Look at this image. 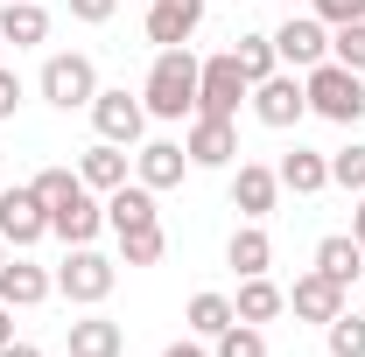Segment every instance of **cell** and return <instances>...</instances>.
Returning <instances> with one entry per match:
<instances>
[{"instance_id":"1","label":"cell","mask_w":365,"mask_h":357,"mask_svg":"<svg viewBox=\"0 0 365 357\" xmlns=\"http://www.w3.org/2000/svg\"><path fill=\"white\" fill-rule=\"evenodd\" d=\"M197 56L190 49H162L155 56V70H148V85H140V105H148V119H190L197 112Z\"/></svg>"},{"instance_id":"2","label":"cell","mask_w":365,"mask_h":357,"mask_svg":"<svg viewBox=\"0 0 365 357\" xmlns=\"http://www.w3.org/2000/svg\"><path fill=\"white\" fill-rule=\"evenodd\" d=\"M302 91H309V112L330 119V127H359V119H365L359 70H344V63H330V56H323L317 70H302Z\"/></svg>"},{"instance_id":"3","label":"cell","mask_w":365,"mask_h":357,"mask_svg":"<svg viewBox=\"0 0 365 357\" xmlns=\"http://www.w3.org/2000/svg\"><path fill=\"white\" fill-rule=\"evenodd\" d=\"M113 280H120V267H113L106 252L71 245V260L56 267V294H63V302H78V309H98V302L113 294Z\"/></svg>"},{"instance_id":"4","label":"cell","mask_w":365,"mask_h":357,"mask_svg":"<svg viewBox=\"0 0 365 357\" xmlns=\"http://www.w3.org/2000/svg\"><path fill=\"white\" fill-rule=\"evenodd\" d=\"M43 98L56 105V112H78V105L91 112V98H98V63L78 56V49L49 56V63H43Z\"/></svg>"},{"instance_id":"5","label":"cell","mask_w":365,"mask_h":357,"mask_svg":"<svg viewBox=\"0 0 365 357\" xmlns=\"http://www.w3.org/2000/svg\"><path fill=\"white\" fill-rule=\"evenodd\" d=\"M239 98H253L246 85V70H239V56H204V70H197V112H211V119H239Z\"/></svg>"},{"instance_id":"6","label":"cell","mask_w":365,"mask_h":357,"mask_svg":"<svg viewBox=\"0 0 365 357\" xmlns=\"http://www.w3.org/2000/svg\"><path fill=\"white\" fill-rule=\"evenodd\" d=\"M302 112H309V91H302V70H274V78H260V85H253V119H260V127L288 134V127H295Z\"/></svg>"},{"instance_id":"7","label":"cell","mask_w":365,"mask_h":357,"mask_svg":"<svg viewBox=\"0 0 365 357\" xmlns=\"http://www.w3.org/2000/svg\"><path fill=\"white\" fill-rule=\"evenodd\" d=\"M0 238H7L14 252H29L36 238H49V203L36 189H7V182H0Z\"/></svg>"},{"instance_id":"8","label":"cell","mask_w":365,"mask_h":357,"mask_svg":"<svg viewBox=\"0 0 365 357\" xmlns=\"http://www.w3.org/2000/svg\"><path fill=\"white\" fill-rule=\"evenodd\" d=\"M274 56H281L288 70H317L323 56H330V28H323L317 14H288V21L274 28Z\"/></svg>"},{"instance_id":"9","label":"cell","mask_w":365,"mask_h":357,"mask_svg":"<svg viewBox=\"0 0 365 357\" xmlns=\"http://www.w3.org/2000/svg\"><path fill=\"white\" fill-rule=\"evenodd\" d=\"M98 224H106V203H98V189H71V196H56L49 203V231L63 238V245H91L98 238Z\"/></svg>"},{"instance_id":"10","label":"cell","mask_w":365,"mask_h":357,"mask_svg":"<svg viewBox=\"0 0 365 357\" xmlns=\"http://www.w3.org/2000/svg\"><path fill=\"white\" fill-rule=\"evenodd\" d=\"M182 154H190V169H232V154H239V134H232V119H211V112H190V134H182Z\"/></svg>"},{"instance_id":"11","label":"cell","mask_w":365,"mask_h":357,"mask_svg":"<svg viewBox=\"0 0 365 357\" xmlns=\"http://www.w3.org/2000/svg\"><path fill=\"white\" fill-rule=\"evenodd\" d=\"M91 127H98V140L134 147L140 127H148V105H140L134 91H98V98H91Z\"/></svg>"},{"instance_id":"12","label":"cell","mask_w":365,"mask_h":357,"mask_svg":"<svg viewBox=\"0 0 365 357\" xmlns=\"http://www.w3.org/2000/svg\"><path fill=\"white\" fill-rule=\"evenodd\" d=\"M204 7L211 0H148V43L155 49H176L204 28Z\"/></svg>"},{"instance_id":"13","label":"cell","mask_w":365,"mask_h":357,"mask_svg":"<svg viewBox=\"0 0 365 357\" xmlns=\"http://www.w3.org/2000/svg\"><path fill=\"white\" fill-rule=\"evenodd\" d=\"M274 196H281V176H274L267 161H239V176H232V211L246 224H260L274 211Z\"/></svg>"},{"instance_id":"14","label":"cell","mask_w":365,"mask_h":357,"mask_svg":"<svg viewBox=\"0 0 365 357\" xmlns=\"http://www.w3.org/2000/svg\"><path fill=\"white\" fill-rule=\"evenodd\" d=\"M63 351L71 357H127V329L113 322V315H78L71 329H63Z\"/></svg>"},{"instance_id":"15","label":"cell","mask_w":365,"mask_h":357,"mask_svg":"<svg viewBox=\"0 0 365 357\" xmlns=\"http://www.w3.org/2000/svg\"><path fill=\"white\" fill-rule=\"evenodd\" d=\"M182 176H190V154H182V140H148V147L134 154V182H148L155 196H162V189H176Z\"/></svg>"},{"instance_id":"16","label":"cell","mask_w":365,"mask_h":357,"mask_svg":"<svg viewBox=\"0 0 365 357\" xmlns=\"http://www.w3.org/2000/svg\"><path fill=\"white\" fill-rule=\"evenodd\" d=\"M56 294V273H43L36 260H0V302L7 309H36Z\"/></svg>"},{"instance_id":"17","label":"cell","mask_w":365,"mask_h":357,"mask_svg":"<svg viewBox=\"0 0 365 357\" xmlns=\"http://www.w3.org/2000/svg\"><path fill=\"white\" fill-rule=\"evenodd\" d=\"M288 309L302 315V322H330V315L344 309V287H337V280H330V273H302V280H295V287H288Z\"/></svg>"},{"instance_id":"18","label":"cell","mask_w":365,"mask_h":357,"mask_svg":"<svg viewBox=\"0 0 365 357\" xmlns=\"http://www.w3.org/2000/svg\"><path fill=\"white\" fill-rule=\"evenodd\" d=\"M106 224H113V231H140V224H162V211H155V189H148V182H120V189L106 196Z\"/></svg>"},{"instance_id":"19","label":"cell","mask_w":365,"mask_h":357,"mask_svg":"<svg viewBox=\"0 0 365 357\" xmlns=\"http://www.w3.org/2000/svg\"><path fill=\"white\" fill-rule=\"evenodd\" d=\"M0 43H14V49L49 43V14H43V0H0Z\"/></svg>"},{"instance_id":"20","label":"cell","mask_w":365,"mask_h":357,"mask_svg":"<svg viewBox=\"0 0 365 357\" xmlns=\"http://www.w3.org/2000/svg\"><path fill=\"white\" fill-rule=\"evenodd\" d=\"M274 176H281V189H295V196H317V189H330V154H317V147H288Z\"/></svg>"},{"instance_id":"21","label":"cell","mask_w":365,"mask_h":357,"mask_svg":"<svg viewBox=\"0 0 365 357\" xmlns=\"http://www.w3.org/2000/svg\"><path fill=\"white\" fill-rule=\"evenodd\" d=\"M225 267L239 273V280L267 273V267H274V238L260 231V224H239V231H232V245H225Z\"/></svg>"},{"instance_id":"22","label":"cell","mask_w":365,"mask_h":357,"mask_svg":"<svg viewBox=\"0 0 365 357\" xmlns=\"http://www.w3.org/2000/svg\"><path fill=\"white\" fill-rule=\"evenodd\" d=\"M78 182H85V189H98V196H113V189L127 182V154H120V140H98V147H85Z\"/></svg>"},{"instance_id":"23","label":"cell","mask_w":365,"mask_h":357,"mask_svg":"<svg viewBox=\"0 0 365 357\" xmlns=\"http://www.w3.org/2000/svg\"><path fill=\"white\" fill-rule=\"evenodd\" d=\"M317 273H330L337 287H351V280L365 273V245L351 238V231H330V238L317 245Z\"/></svg>"},{"instance_id":"24","label":"cell","mask_w":365,"mask_h":357,"mask_svg":"<svg viewBox=\"0 0 365 357\" xmlns=\"http://www.w3.org/2000/svg\"><path fill=\"white\" fill-rule=\"evenodd\" d=\"M281 309H288V294L274 287L267 273H253V280H239V302H232V315H239V322H274Z\"/></svg>"},{"instance_id":"25","label":"cell","mask_w":365,"mask_h":357,"mask_svg":"<svg viewBox=\"0 0 365 357\" xmlns=\"http://www.w3.org/2000/svg\"><path fill=\"white\" fill-rule=\"evenodd\" d=\"M182 322H190V336H218V329H232L239 315H232V294H190V309H182Z\"/></svg>"},{"instance_id":"26","label":"cell","mask_w":365,"mask_h":357,"mask_svg":"<svg viewBox=\"0 0 365 357\" xmlns=\"http://www.w3.org/2000/svg\"><path fill=\"white\" fill-rule=\"evenodd\" d=\"M162 252H169V231H162V224L120 231V267H162Z\"/></svg>"},{"instance_id":"27","label":"cell","mask_w":365,"mask_h":357,"mask_svg":"<svg viewBox=\"0 0 365 357\" xmlns=\"http://www.w3.org/2000/svg\"><path fill=\"white\" fill-rule=\"evenodd\" d=\"M323 343H330V357H365V315L337 309L330 322H323Z\"/></svg>"},{"instance_id":"28","label":"cell","mask_w":365,"mask_h":357,"mask_svg":"<svg viewBox=\"0 0 365 357\" xmlns=\"http://www.w3.org/2000/svg\"><path fill=\"white\" fill-rule=\"evenodd\" d=\"M239 70H246V85H260V78H274L281 70V56H274V36H239Z\"/></svg>"},{"instance_id":"29","label":"cell","mask_w":365,"mask_h":357,"mask_svg":"<svg viewBox=\"0 0 365 357\" xmlns=\"http://www.w3.org/2000/svg\"><path fill=\"white\" fill-rule=\"evenodd\" d=\"M211 343H218L211 357H267V336H260V322H232V329H218Z\"/></svg>"},{"instance_id":"30","label":"cell","mask_w":365,"mask_h":357,"mask_svg":"<svg viewBox=\"0 0 365 357\" xmlns=\"http://www.w3.org/2000/svg\"><path fill=\"white\" fill-rule=\"evenodd\" d=\"M330 63H344V70H365V21H344V28H330Z\"/></svg>"},{"instance_id":"31","label":"cell","mask_w":365,"mask_h":357,"mask_svg":"<svg viewBox=\"0 0 365 357\" xmlns=\"http://www.w3.org/2000/svg\"><path fill=\"white\" fill-rule=\"evenodd\" d=\"M330 182H337V189H351V196L365 189V147H359V140L330 154Z\"/></svg>"},{"instance_id":"32","label":"cell","mask_w":365,"mask_h":357,"mask_svg":"<svg viewBox=\"0 0 365 357\" xmlns=\"http://www.w3.org/2000/svg\"><path fill=\"white\" fill-rule=\"evenodd\" d=\"M309 14L323 28H344V21H365V0H309Z\"/></svg>"},{"instance_id":"33","label":"cell","mask_w":365,"mask_h":357,"mask_svg":"<svg viewBox=\"0 0 365 357\" xmlns=\"http://www.w3.org/2000/svg\"><path fill=\"white\" fill-rule=\"evenodd\" d=\"M29 189H36L43 203H56V196H71V189H78V176H71V169H43V176L29 182Z\"/></svg>"},{"instance_id":"34","label":"cell","mask_w":365,"mask_h":357,"mask_svg":"<svg viewBox=\"0 0 365 357\" xmlns=\"http://www.w3.org/2000/svg\"><path fill=\"white\" fill-rule=\"evenodd\" d=\"M113 7H120V0H71V21H85V28H106V21H113Z\"/></svg>"},{"instance_id":"35","label":"cell","mask_w":365,"mask_h":357,"mask_svg":"<svg viewBox=\"0 0 365 357\" xmlns=\"http://www.w3.org/2000/svg\"><path fill=\"white\" fill-rule=\"evenodd\" d=\"M14 112H21V78L0 70V119H14Z\"/></svg>"},{"instance_id":"36","label":"cell","mask_w":365,"mask_h":357,"mask_svg":"<svg viewBox=\"0 0 365 357\" xmlns=\"http://www.w3.org/2000/svg\"><path fill=\"white\" fill-rule=\"evenodd\" d=\"M162 357H211V351H204V343H169Z\"/></svg>"},{"instance_id":"37","label":"cell","mask_w":365,"mask_h":357,"mask_svg":"<svg viewBox=\"0 0 365 357\" xmlns=\"http://www.w3.org/2000/svg\"><path fill=\"white\" fill-rule=\"evenodd\" d=\"M351 238L365 245V189H359V211H351Z\"/></svg>"},{"instance_id":"38","label":"cell","mask_w":365,"mask_h":357,"mask_svg":"<svg viewBox=\"0 0 365 357\" xmlns=\"http://www.w3.org/2000/svg\"><path fill=\"white\" fill-rule=\"evenodd\" d=\"M0 343H14V309L0 302Z\"/></svg>"},{"instance_id":"39","label":"cell","mask_w":365,"mask_h":357,"mask_svg":"<svg viewBox=\"0 0 365 357\" xmlns=\"http://www.w3.org/2000/svg\"><path fill=\"white\" fill-rule=\"evenodd\" d=\"M0 357H43L36 343H0Z\"/></svg>"},{"instance_id":"40","label":"cell","mask_w":365,"mask_h":357,"mask_svg":"<svg viewBox=\"0 0 365 357\" xmlns=\"http://www.w3.org/2000/svg\"><path fill=\"white\" fill-rule=\"evenodd\" d=\"M0 260H7V238H0Z\"/></svg>"},{"instance_id":"41","label":"cell","mask_w":365,"mask_h":357,"mask_svg":"<svg viewBox=\"0 0 365 357\" xmlns=\"http://www.w3.org/2000/svg\"><path fill=\"white\" fill-rule=\"evenodd\" d=\"M288 7H295V0H288Z\"/></svg>"}]
</instances>
